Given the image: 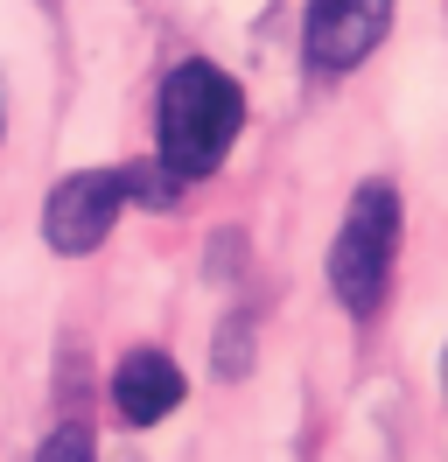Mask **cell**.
Listing matches in <instances>:
<instances>
[{
    "label": "cell",
    "instance_id": "ba28073f",
    "mask_svg": "<svg viewBox=\"0 0 448 462\" xmlns=\"http://www.w3.org/2000/svg\"><path fill=\"white\" fill-rule=\"evenodd\" d=\"M0 141H7V91H0Z\"/></svg>",
    "mask_w": 448,
    "mask_h": 462
},
{
    "label": "cell",
    "instance_id": "277c9868",
    "mask_svg": "<svg viewBox=\"0 0 448 462\" xmlns=\"http://www.w3.org/2000/svg\"><path fill=\"white\" fill-rule=\"evenodd\" d=\"M392 14H399V0H308L302 7V63L315 78L358 70L392 35Z\"/></svg>",
    "mask_w": 448,
    "mask_h": 462
},
{
    "label": "cell",
    "instance_id": "7a4b0ae2",
    "mask_svg": "<svg viewBox=\"0 0 448 462\" xmlns=\"http://www.w3.org/2000/svg\"><path fill=\"white\" fill-rule=\"evenodd\" d=\"M399 225H406V203L392 189L386 175H371L350 189V210H343V225L330 238V294L350 309L358 322H371L386 309V288H392V260H399Z\"/></svg>",
    "mask_w": 448,
    "mask_h": 462
},
{
    "label": "cell",
    "instance_id": "52a82bcc",
    "mask_svg": "<svg viewBox=\"0 0 448 462\" xmlns=\"http://www.w3.org/2000/svg\"><path fill=\"white\" fill-rule=\"evenodd\" d=\"M218 372L224 378H246L252 372V316H231L218 329Z\"/></svg>",
    "mask_w": 448,
    "mask_h": 462
},
{
    "label": "cell",
    "instance_id": "8992f818",
    "mask_svg": "<svg viewBox=\"0 0 448 462\" xmlns=\"http://www.w3.org/2000/svg\"><path fill=\"white\" fill-rule=\"evenodd\" d=\"M35 462H98V441H91V428H84V420H63L56 434H42Z\"/></svg>",
    "mask_w": 448,
    "mask_h": 462
},
{
    "label": "cell",
    "instance_id": "3957f363",
    "mask_svg": "<svg viewBox=\"0 0 448 462\" xmlns=\"http://www.w3.org/2000/svg\"><path fill=\"white\" fill-rule=\"evenodd\" d=\"M134 203L126 189V169H78L63 175L50 197H42V245L63 253V260H84V253H98L119 225V210Z\"/></svg>",
    "mask_w": 448,
    "mask_h": 462
},
{
    "label": "cell",
    "instance_id": "5b68a950",
    "mask_svg": "<svg viewBox=\"0 0 448 462\" xmlns=\"http://www.w3.org/2000/svg\"><path fill=\"white\" fill-rule=\"evenodd\" d=\"M190 400V378H182V365L168 357V350H126L119 357V372H112V413L126 420V428H154V420H168L175 406Z\"/></svg>",
    "mask_w": 448,
    "mask_h": 462
},
{
    "label": "cell",
    "instance_id": "9c48e42d",
    "mask_svg": "<svg viewBox=\"0 0 448 462\" xmlns=\"http://www.w3.org/2000/svg\"><path fill=\"white\" fill-rule=\"evenodd\" d=\"M442 393H448V350H442Z\"/></svg>",
    "mask_w": 448,
    "mask_h": 462
},
{
    "label": "cell",
    "instance_id": "6da1fadb",
    "mask_svg": "<svg viewBox=\"0 0 448 462\" xmlns=\"http://www.w3.org/2000/svg\"><path fill=\"white\" fill-rule=\"evenodd\" d=\"M246 134V85L210 57L168 63L154 91V162L175 182H203L224 169V154Z\"/></svg>",
    "mask_w": 448,
    "mask_h": 462
}]
</instances>
